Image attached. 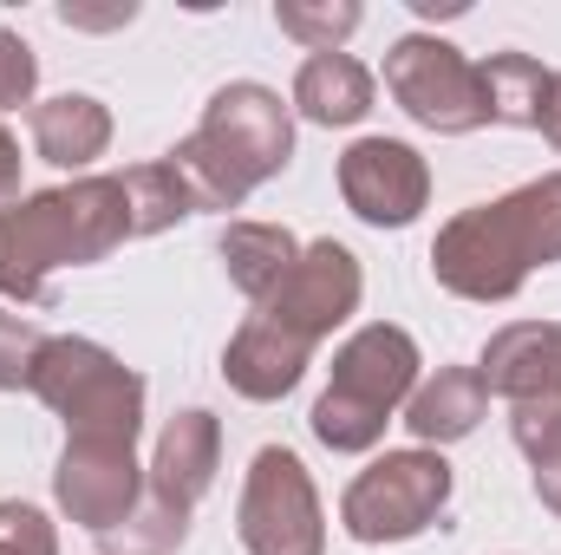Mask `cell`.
Masks as SVG:
<instances>
[{
    "label": "cell",
    "instance_id": "obj_11",
    "mask_svg": "<svg viewBox=\"0 0 561 555\" xmlns=\"http://www.w3.org/2000/svg\"><path fill=\"white\" fill-rule=\"evenodd\" d=\"M340 203L366 229H412L431 203V163L405 138H353L340 150Z\"/></svg>",
    "mask_w": 561,
    "mask_h": 555
},
{
    "label": "cell",
    "instance_id": "obj_12",
    "mask_svg": "<svg viewBox=\"0 0 561 555\" xmlns=\"http://www.w3.org/2000/svg\"><path fill=\"white\" fill-rule=\"evenodd\" d=\"M216 471H222V418L203 412V406H183L157 431V451H150V497L163 510H183L196 517V503L216 490Z\"/></svg>",
    "mask_w": 561,
    "mask_h": 555
},
{
    "label": "cell",
    "instance_id": "obj_5",
    "mask_svg": "<svg viewBox=\"0 0 561 555\" xmlns=\"http://www.w3.org/2000/svg\"><path fill=\"white\" fill-rule=\"evenodd\" d=\"M26 393L66 424V438L138 444L144 431V373L85 333H46Z\"/></svg>",
    "mask_w": 561,
    "mask_h": 555
},
{
    "label": "cell",
    "instance_id": "obj_7",
    "mask_svg": "<svg viewBox=\"0 0 561 555\" xmlns=\"http://www.w3.org/2000/svg\"><path fill=\"white\" fill-rule=\"evenodd\" d=\"M386 92L392 105L437 132V138H463V132H483L490 112H483V86H477V59L437 33H405L386 46Z\"/></svg>",
    "mask_w": 561,
    "mask_h": 555
},
{
    "label": "cell",
    "instance_id": "obj_9",
    "mask_svg": "<svg viewBox=\"0 0 561 555\" xmlns=\"http://www.w3.org/2000/svg\"><path fill=\"white\" fill-rule=\"evenodd\" d=\"M359 294H366L359 256H353L346 242L320 236V242H300L294 269L280 275V287L268 301H255V314L275 320V327H287L294 340L320 347V340H333V327H346V320L359 314Z\"/></svg>",
    "mask_w": 561,
    "mask_h": 555
},
{
    "label": "cell",
    "instance_id": "obj_15",
    "mask_svg": "<svg viewBox=\"0 0 561 555\" xmlns=\"http://www.w3.org/2000/svg\"><path fill=\"white\" fill-rule=\"evenodd\" d=\"M26 132H33V157L39 163L92 177V163L112 150V105L92 99V92H59V99L26 112Z\"/></svg>",
    "mask_w": 561,
    "mask_h": 555
},
{
    "label": "cell",
    "instance_id": "obj_3",
    "mask_svg": "<svg viewBox=\"0 0 561 555\" xmlns=\"http://www.w3.org/2000/svg\"><path fill=\"white\" fill-rule=\"evenodd\" d=\"M196 209H242L262 183L294 163V105L262 79H229L209 92L196 132L170 150Z\"/></svg>",
    "mask_w": 561,
    "mask_h": 555
},
{
    "label": "cell",
    "instance_id": "obj_22",
    "mask_svg": "<svg viewBox=\"0 0 561 555\" xmlns=\"http://www.w3.org/2000/svg\"><path fill=\"white\" fill-rule=\"evenodd\" d=\"M183 536H190V517H183V510H163V503L144 490L138 517L118 523L112 536H99V550L105 555H170V550H183Z\"/></svg>",
    "mask_w": 561,
    "mask_h": 555
},
{
    "label": "cell",
    "instance_id": "obj_28",
    "mask_svg": "<svg viewBox=\"0 0 561 555\" xmlns=\"http://www.w3.org/2000/svg\"><path fill=\"white\" fill-rule=\"evenodd\" d=\"M542 138H549V150L561 157V72H556V86H549V105H542V125H536Z\"/></svg>",
    "mask_w": 561,
    "mask_h": 555
},
{
    "label": "cell",
    "instance_id": "obj_13",
    "mask_svg": "<svg viewBox=\"0 0 561 555\" xmlns=\"http://www.w3.org/2000/svg\"><path fill=\"white\" fill-rule=\"evenodd\" d=\"M477 380L523 406V399H561V320H510L483 340Z\"/></svg>",
    "mask_w": 561,
    "mask_h": 555
},
{
    "label": "cell",
    "instance_id": "obj_6",
    "mask_svg": "<svg viewBox=\"0 0 561 555\" xmlns=\"http://www.w3.org/2000/svg\"><path fill=\"white\" fill-rule=\"evenodd\" d=\"M450 490H457V471L444 464V451H379L340 497V530L366 550H386V543H412L424 536L444 510H450Z\"/></svg>",
    "mask_w": 561,
    "mask_h": 555
},
{
    "label": "cell",
    "instance_id": "obj_18",
    "mask_svg": "<svg viewBox=\"0 0 561 555\" xmlns=\"http://www.w3.org/2000/svg\"><path fill=\"white\" fill-rule=\"evenodd\" d=\"M216 256H222V269L229 281L249 294V301H268L280 287V275L294 269V256H300V242H294V229H280V223H229L222 236H216Z\"/></svg>",
    "mask_w": 561,
    "mask_h": 555
},
{
    "label": "cell",
    "instance_id": "obj_20",
    "mask_svg": "<svg viewBox=\"0 0 561 555\" xmlns=\"http://www.w3.org/2000/svg\"><path fill=\"white\" fill-rule=\"evenodd\" d=\"M118 183H125V203H131V242L138 236H163L183 216H196V190L183 183V170L170 157H150V163L118 170Z\"/></svg>",
    "mask_w": 561,
    "mask_h": 555
},
{
    "label": "cell",
    "instance_id": "obj_24",
    "mask_svg": "<svg viewBox=\"0 0 561 555\" xmlns=\"http://www.w3.org/2000/svg\"><path fill=\"white\" fill-rule=\"evenodd\" d=\"M39 347H46V327L26 320V314H13V307H0V393H26L33 386Z\"/></svg>",
    "mask_w": 561,
    "mask_h": 555
},
{
    "label": "cell",
    "instance_id": "obj_2",
    "mask_svg": "<svg viewBox=\"0 0 561 555\" xmlns=\"http://www.w3.org/2000/svg\"><path fill=\"white\" fill-rule=\"evenodd\" d=\"M125 242H131V203H125L118 170L33 190L0 209V294L39 307L53 301L59 269H92Z\"/></svg>",
    "mask_w": 561,
    "mask_h": 555
},
{
    "label": "cell",
    "instance_id": "obj_21",
    "mask_svg": "<svg viewBox=\"0 0 561 555\" xmlns=\"http://www.w3.org/2000/svg\"><path fill=\"white\" fill-rule=\"evenodd\" d=\"M359 20H366L359 0H275V26L287 39H300L307 53H346Z\"/></svg>",
    "mask_w": 561,
    "mask_h": 555
},
{
    "label": "cell",
    "instance_id": "obj_8",
    "mask_svg": "<svg viewBox=\"0 0 561 555\" xmlns=\"http://www.w3.org/2000/svg\"><path fill=\"white\" fill-rule=\"evenodd\" d=\"M236 536L249 555H327V510L307 464L287 444H262L242 471Z\"/></svg>",
    "mask_w": 561,
    "mask_h": 555
},
{
    "label": "cell",
    "instance_id": "obj_23",
    "mask_svg": "<svg viewBox=\"0 0 561 555\" xmlns=\"http://www.w3.org/2000/svg\"><path fill=\"white\" fill-rule=\"evenodd\" d=\"M510 438H516V451L536 471L561 464V399H523V406H510Z\"/></svg>",
    "mask_w": 561,
    "mask_h": 555
},
{
    "label": "cell",
    "instance_id": "obj_26",
    "mask_svg": "<svg viewBox=\"0 0 561 555\" xmlns=\"http://www.w3.org/2000/svg\"><path fill=\"white\" fill-rule=\"evenodd\" d=\"M33 92H39V59L13 26H0V112L33 105Z\"/></svg>",
    "mask_w": 561,
    "mask_h": 555
},
{
    "label": "cell",
    "instance_id": "obj_10",
    "mask_svg": "<svg viewBox=\"0 0 561 555\" xmlns=\"http://www.w3.org/2000/svg\"><path fill=\"white\" fill-rule=\"evenodd\" d=\"M53 503L92 530L112 536L118 523H131L144 503V471H138V444H112V438H66L59 471H53Z\"/></svg>",
    "mask_w": 561,
    "mask_h": 555
},
{
    "label": "cell",
    "instance_id": "obj_19",
    "mask_svg": "<svg viewBox=\"0 0 561 555\" xmlns=\"http://www.w3.org/2000/svg\"><path fill=\"white\" fill-rule=\"evenodd\" d=\"M477 86H483V112H490V125L536 132L556 72H549L542 59H529V53H490V59H477Z\"/></svg>",
    "mask_w": 561,
    "mask_h": 555
},
{
    "label": "cell",
    "instance_id": "obj_14",
    "mask_svg": "<svg viewBox=\"0 0 561 555\" xmlns=\"http://www.w3.org/2000/svg\"><path fill=\"white\" fill-rule=\"evenodd\" d=\"M307 366H313V347L294 340L275 320H262V314H249V320L229 333V347H222V380H229V393L249 399V406L287 399V393L307 380Z\"/></svg>",
    "mask_w": 561,
    "mask_h": 555
},
{
    "label": "cell",
    "instance_id": "obj_27",
    "mask_svg": "<svg viewBox=\"0 0 561 555\" xmlns=\"http://www.w3.org/2000/svg\"><path fill=\"white\" fill-rule=\"evenodd\" d=\"M20 163H26V157H20V138L0 125V209L20 203Z\"/></svg>",
    "mask_w": 561,
    "mask_h": 555
},
{
    "label": "cell",
    "instance_id": "obj_4",
    "mask_svg": "<svg viewBox=\"0 0 561 555\" xmlns=\"http://www.w3.org/2000/svg\"><path fill=\"white\" fill-rule=\"evenodd\" d=\"M419 340L392 320H366L333 347V380L313 399V438L340 457H366L386 444L392 412H405V399L419 393Z\"/></svg>",
    "mask_w": 561,
    "mask_h": 555
},
{
    "label": "cell",
    "instance_id": "obj_29",
    "mask_svg": "<svg viewBox=\"0 0 561 555\" xmlns=\"http://www.w3.org/2000/svg\"><path fill=\"white\" fill-rule=\"evenodd\" d=\"M536 497H542V510H556V517H561V464L536 471Z\"/></svg>",
    "mask_w": 561,
    "mask_h": 555
},
{
    "label": "cell",
    "instance_id": "obj_25",
    "mask_svg": "<svg viewBox=\"0 0 561 555\" xmlns=\"http://www.w3.org/2000/svg\"><path fill=\"white\" fill-rule=\"evenodd\" d=\"M0 555H59V530L39 503L7 497L0 503Z\"/></svg>",
    "mask_w": 561,
    "mask_h": 555
},
{
    "label": "cell",
    "instance_id": "obj_1",
    "mask_svg": "<svg viewBox=\"0 0 561 555\" xmlns=\"http://www.w3.org/2000/svg\"><path fill=\"white\" fill-rule=\"evenodd\" d=\"M561 262V170H542L490 203L457 209L431 242V275L444 294L496 307L516 301L536 269Z\"/></svg>",
    "mask_w": 561,
    "mask_h": 555
},
{
    "label": "cell",
    "instance_id": "obj_16",
    "mask_svg": "<svg viewBox=\"0 0 561 555\" xmlns=\"http://www.w3.org/2000/svg\"><path fill=\"white\" fill-rule=\"evenodd\" d=\"M490 418V386L477 380V366H437L431 380H419V393L405 399V424L424 451L463 444L477 424Z\"/></svg>",
    "mask_w": 561,
    "mask_h": 555
},
{
    "label": "cell",
    "instance_id": "obj_17",
    "mask_svg": "<svg viewBox=\"0 0 561 555\" xmlns=\"http://www.w3.org/2000/svg\"><path fill=\"white\" fill-rule=\"evenodd\" d=\"M373 72L353 59V53H307L300 72H294V112L307 125H327V132H346L373 112Z\"/></svg>",
    "mask_w": 561,
    "mask_h": 555
}]
</instances>
